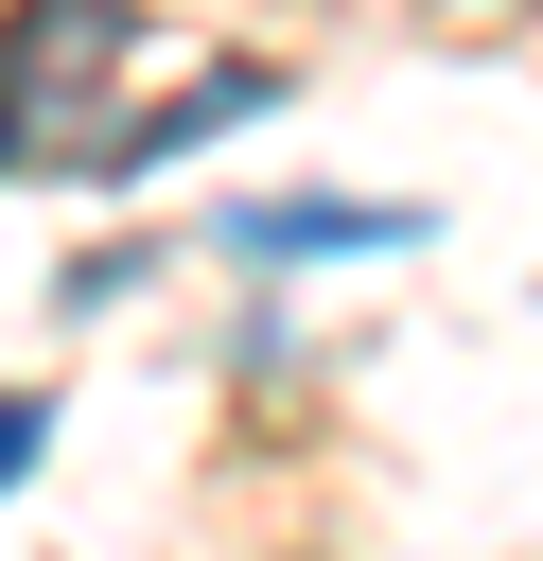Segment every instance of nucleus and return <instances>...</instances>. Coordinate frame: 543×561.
<instances>
[{
    "mask_svg": "<svg viewBox=\"0 0 543 561\" xmlns=\"http://www.w3.org/2000/svg\"><path fill=\"white\" fill-rule=\"evenodd\" d=\"M35 438H53V403H35V386H18V403H0V491H18V473H35Z\"/></svg>",
    "mask_w": 543,
    "mask_h": 561,
    "instance_id": "obj_3",
    "label": "nucleus"
},
{
    "mask_svg": "<svg viewBox=\"0 0 543 561\" xmlns=\"http://www.w3.org/2000/svg\"><path fill=\"white\" fill-rule=\"evenodd\" d=\"M245 105H263L245 53L158 88V35L123 0H18L0 18V175H123V158H175V140H210Z\"/></svg>",
    "mask_w": 543,
    "mask_h": 561,
    "instance_id": "obj_1",
    "label": "nucleus"
},
{
    "mask_svg": "<svg viewBox=\"0 0 543 561\" xmlns=\"http://www.w3.org/2000/svg\"><path fill=\"white\" fill-rule=\"evenodd\" d=\"M228 245H245V263H298V245H403V210H245Z\"/></svg>",
    "mask_w": 543,
    "mask_h": 561,
    "instance_id": "obj_2",
    "label": "nucleus"
}]
</instances>
